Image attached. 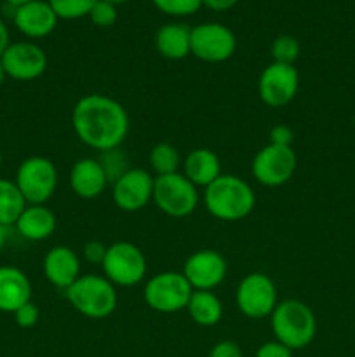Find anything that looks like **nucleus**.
<instances>
[{
  "mask_svg": "<svg viewBox=\"0 0 355 357\" xmlns=\"http://www.w3.org/2000/svg\"><path fill=\"white\" fill-rule=\"evenodd\" d=\"M72 128L77 138L97 152L118 149L129 132V115L124 105L106 94H86L72 110Z\"/></svg>",
  "mask_w": 355,
  "mask_h": 357,
  "instance_id": "nucleus-1",
  "label": "nucleus"
},
{
  "mask_svg": "<svg viewBox=\"0 0 355 357\" xmlns=\"http://www.w3.org/2000/svg\"><path fill=\"white\" fill-rule=\"evenodd\" d=\"M204 202L214 218L221 222H239L253 213L256 195L246 180L233 174H221L205 187Z\"/></svg>",
  "mask_w": 355,
  "mask_h": 357,
  "instance_id": "nucleus-2",
  "label": "nucleus"
},
{
  "mask_svg": "<svg viewBox=\"0 0 355 357\" xmlns=\"http://www.w3.org/2000/svg\"><path fill=\"white\" fill-rule=\"evenodd\" d=\"M275 340L291 351L308 347L317 335V319L313 310L301 300H284L277 303L270 316Z\"/></svg>",
  "mask_w": 355,
  "mask_h": 357,
  "instance_id": "nucleus-3",
  "label": "nucleus"
},
{
  "mask_svg": "<svg viewBox=\"0 0 355 357\" xmlns=\"http://www.w3.org/2000/svg\"><path fill=\"white\" fill-rule=\"evenodd\" d=\"M70 305L89 319H104L117 309V289L104 275H80L68 289Z\"/></svg>",
  "mask_w": 355,
  "mask_h": 357,
  "instance_id": "nucleus-4",
  "label": "nucleus"
},
{
  "mask_svg": "<svg viewBox=\"0 0 355 357\" xmlns=\"http://www.w3.org/2000/svg\"><path fill=\"white\" fill-rule=\"evenodd\" d=\"M191 293L194 288L187 281L183 272L167 271L152 275L146 281L143 298L146 305L155 312L173 314L187 309Z\"/></svg>",
  "mask_w": 355,
  "mask_h": 357,
  "instance_id": "nucleus-5",
  "label": "nucleus"
},
{
  "mask_svg": "<svg viewBox=\"0 0 355 357\" xmlns=\"http://www.w3.org/2000/svg\"><path fill=\"white\" fill-rule=\"evenodd\" d=\"M58 169L47 157L33 155L24 159L16 171L14 183L26 204H45L58 187Z\"/></svg>",
  "mask_w": 355,
  "mask_h": 357,
  "instance_id": "nucleus-6",
  "label": "nucleus"
},
{
  "mask_svg": "<svg viewBox=\"0 0 355 357\" xmlns=\"http://www.w3.org/2000/svg\"><path fill=\"white\" fill-rule=\"evenodd\" d=\"M152 201L164 215L171 218H184L197 209L198 192L183 173H173L155 176Z\"/></svg>",
  "mask_w": 355,
  "mask_h": 357,
  "instance_id": "nucleus-7",
  "label": "nucleus"
},
{
  "mask_svg": "<svg viewBox=\"0 0 355 357\" xmlns=\"http://www.w3.org/2000/svg\"><path fill=\"white\" fill-rule=\"evenodd\" d=\"M101 268L104 278L113 286L131 288L145 279L146 258L136 244L129 241H118L108 246Z\"/></svg>",
  "mask_w": 355,
  "mask_h": 357,
  "instance_id": "nucleus-8",
  "label": "nucleus"
},
{
  "mask_svg": "<svg viewBox=\"0 0 355 357\" xmlns=\"http://www.w3.org/2000/svg\"><path fill=\"white\" fill-rule=\"evenodd\" d=\"M235 302L240 312L249 319L270 317L278 303L275 282L263 272H251L237 286Z\"/></svg>",
  "mask_w": 355,
  "mask_h": 357,
  "instance_id": "nucleus-9",
  "label": "nucleus"
},
{
  "mask_svg": "<svg viewBox=\"0 0 355 357\" xmlns=\"http://www.w3.org/2000/svg\"><path fill=\"white\" fill-rule=\"evenodd\" d=\"M237 37L221 23H200L191 28L190 51L205 63H223L235 54Z\"/></svg>",
  "mask_w": 355,
  "mask_h": 357,
  "instance_id": "nucleus-10",
  "label": "nucleus"
},
{
  "mask_svg": "<svg viewBox=\"0 0 355 357\" xmlns=\"http://www.w3.org/2000/svg\"><path fill=\"white\" fill-rule=\"evenodd\" d=\"M296 153L292 146L268 143L254 155L251 173L263 187H282L292 178L296 171Z\"/></svg>",
  "mask_w": 355,
  "mask_h": 357,
  "instance_id": "nucleus-11",
  "label": "nucleus"
},
{
  "mask_svg": "<svg viewBox=\"0 0 355 357\" xmlns=\"http://www.w3.org/2000/svg\"><path fill=\"white\" fill-rule=\"evenodd\" d=\"M299 89V73L294 65L271 61L261 72L258 94L267 107L281 108L291 103Z\"/></svg>",
  "mask_w": 355,
  "mask_h": 357,
  "instance_id": "nucleus-12",
  "label": "nucleus"
},
{
  "mask_svg": "<svg viewBox=\"0 0 355 357\" xmlns=\"http://www.w3.org/2000/svg\"><path fill=\"white\" fill-rule=\"evenodd\" d=\"M7 77L17 82H30L44 75L47 68V56L35 42H10L0 56Z\"/></svg>",
  "mask_w": 355,
  "mask_h": 357,
  "instance_id": "nucleus-13",
  "label": "nucleus"
},
{
  "mask_svg": "<svg viewBox=\"0 0 355 357\" xmlns=\"http://www.w3.org/2000/svg\"><path fill=\"white\" fill-rule=\"evenodd\" d=\"M155 178L143 167H131L111 183V197L120 211L136 213L153 199Z\"/></svg>",
  "mask_w": 355,
  "mask_h": 357,
  "instance_id": "nucleus-14",
  "label": "nucleus"
},
{
  "mask_svg": "<svg viewBox=\"0 0 355 357\" xmlns=\"http://www.w3.org/2000/svg\"><path fill=\"white\" fill-rule=\"evenodd\" d=\"M228 265L223 255L214 250H200L187 258L183 275L194 291H212L226 278Z\"/></svg>",
  "mask_w": 355,
  "mask_h": 357,
  "instance_id": "nucleus-15",
  "label": "nucleus"
},
{
  "mask_svg": "<svg viewBox=\"0 0 355 357\" xmlns=\"http://www.w3.org/2000/svg\"><path fill=\"white\" fill-rule=\"evenodd\" d=\"M14 26L28 38H44L54 31L59 17L47 0H31L14 7Z\"/></svg>",
  "mask_w": 355,
  "mask_h": 357,
  "instance_id": "nucleus-16",
  "label": "nucleus"
},
{
  "mask_svg": "<svg viewBox=\"0 0 355 357\" xmlns=\"http://www.w3.org/2000/svg\"><path fill=\"white\" fill-rule=\"evenodd\" d=\"M44 275L52 286L68 289L80 278V258L72 248L54 246L44 257Z\"/></svg>",
  "mask_w": 355,
  "mask_h": 357,
  "instance_id": "nucleus-17",
  "label": "nucleus"
},
{
  "mask_svg": "<svg viewBox=\"0 0 355 357\" xmlns=\"http://www.w3.org/2000/svg\"><path fill=\"white\" fill-rule=\"evenodd\" d=\"M106 173L101 167L100 160L93 157L79 159L70 171V187L73 194L80 199H96L100 197L108 187Z\"/></svg>",
  "mask_w": 355,
  "mask_h": 357,
  "instance_id": "nucleus-18",
  "label": "nucleus"
},
{
  "mask_svg": "<svg viewBox=\"0 0 355 357\" xmlns=\"http://www.w3.org/2000/svg\"><path fill=\"white\" fill-rule=\"evenodd\" d=\"M31 300V282L21 268L0 267V312L14 314Z\"/></svg>",
  "mask_w": 355,
  "mask_h": 357,
  "instance_id": "nucleus-19",
  "label": "nucleus"
},
{
  "mask_svg": "<svg viewBox=\"0 0 355 357\" xmlns=\"http://www.w3.org/2000/svg\"><path fill=\"white\" fill-rule=\"evenodd\" d=\"M58 220L45 204H26L17 222L14 223L19 236L26 241H45L54 234Z\"/></svg>",
  "mask_w": 355,
  "mask_h": 357,
  "instance_id": "nucleus-20",
  "label": "nucleus"
},
{
  "mask_svg": "<svg viewBox=\"0 0 355 357\" xmlns=\"http://www.w3.org/2000/svg\"><path fill=\"white\" fill-rule=\"evenodd\" d=\"M183 174L195 187L205 188L221 176V160L212 150L195 149L184 157Z\"/></svg>",
  "mask_w": 355,
  "mask_h": 357,
  "instance_id": "nucleus-21",
  "label": "nucleus"
},
{
  "mask_svg": "<svg viewBox=\"0 0 355 357\" xmlns=\"http://www.w3.org/2000/svg\"><path fill=\"white\" fill-rule=\"evenodd\" d=\"M191 28L183 23H167L160 26L155 33V49L162 58L178 59L187 58L190 51Z\"/></svg>",
  "mask_w": 355,
  "mask_h": 357,
  "instance_id": "nucleus-22",
  "label": "nucleus"
},
{
  "mask_svg": "<svg viewBox=\"0 0 355 357\" xmlns=\"http://www.w3.org/2000/svg\"><path fill=\"white\" fill-rule=\"evenodd\" d=\"M191 321L198 326L211 328L223 317V303L212 291H194L187 305Z\"/></svg>",
  "mask_w": 355,
  "mask_h": 357,
  "instance_id": "nucleus-23",
  "label": "nucleus"
},
{
  "mask_svg": "<svg viewBox=\"0 0 355 357\" xmlns=\"http://www.w3.org/2000/svg\"><path fill=\"white\" fill-rule=\"evenodd\" d=\"M26 201L13 180L0 178V227H13L17 222Z\"/></svg>",
  "mask_w": 355,
  "mask_h": 357,
  "instance_id": "nucleus-24",
  "label": "nucleus"
},
{
  "mask_svg": "<svg viewBox=\"0 0 355 357\" xmlns=\"http://www.w3.org/2000/svg\"><path fill=\"white\" fill-rule=\"evenodd\" d=\"M150 167L152 171H155L157 176H166V174L180 173V164H181V155L180 150L174 145L166 142H160L157 145L152 146L150 150Z\"/></svg>",
  "mask_w": 355,
  "mask_h": 357,
  "instance_id": "nucleus-25",
  "label": "nucleus"
},
{
  "mask_svg": "<svg viewBox=\"0 0 355 357\" xmlns=\"http://www.w3.org/2000/svg\"><path fill=\"white\" fill-rule=\"evenodd\" d=\"M299 45L298 38L292 35H278L274 42H271V58L275 63H282V65H294L296 59L299 58Z\"/></svg>",
  "mask_w": 355,
  "mask_h": 357,
  "instance_id": "nucleus-26",
  "label": "nucleus"
},
{
  "mask_svg": "<svg viewBox=\"0 0 355 357\" xmlns=\"http://www.w3.org/2000/svg\"><path fill=\"white\" fill-rule=\"evenodd\" d=\"M97 160H100L101 167H103V171L106 173V178L110 183L117 181L125 171L131 169V167H129L127 155H125L120 149H111L106 150V152H101Z\"/></svg>",
  "mask_w": 355,
  "mask_h": 357,
  "instance_id": "nucleus-27",
  "label": "nucleus"
},
{
  "mask_svg": "<svg viewBox=\"0 0 355 357\" xmlns=\"http://www.w3.org/2000/svg\"><path fill=\"white\" fill-rule=\"evenodd\" d=\"M59 20H79L89 16L97 0H47Z\"/></svg>",
  "mask_w": 355,
  "mask_h": 357,
  "instance_id": "nucleus-28",
  "label": "nucleus"
},
{
  "mask_svg": "<svg viewBox=\"0 0 355 357\" xmlns=\"http://www.w3.org/2000/svg\"><path fill=\"white\" fill-rule=\"evenodd\" d=\"M162 14L174 17L191 16L202 7V0H152Z\"/></svg>",
  "mask_w": 355,
  "mask_h": 357,
  "instance_id": "nucleus-29",
  "label": "nucleus"
},
{
  "mask_svg": "<svg viewBox=\"0 0 355 357\" xmlns=\"http://www.w3.org/2000/svg\"><path fill=\"white\" fill-rule=\"evenodd\" d=\"M118 10L117 6L106 2V0H97L93 6L89 13V20L93 21V24L100 28H110L117 23Z\"/></svg>",
  "mask_w": 355,
  "mask_h": 357,
  "instance_id": "nucleus-30",
  "label": "nucleus"
},
{
  "mask_svg": "<svg viewBox=\"0 0 355 357\" xmlns=\"http://www.w3.org/2000/svg\"><path fill=\"white\" fill-rule=\"evenodd\" d=\"M13 316L17 326L23 328V330H28V328H33L35 324L38 323V319H40V310H38V307L30 300L28 303L21 305Z\"/></svg>",
  "mask_w": 355,
  "mask_h": 357,
  "instance_id": "nucleus-31",
  "label": "nucleus"
},
{
  "mask_svg": "<svg viewBox=\"0 0 355 357\" xmlns=\"http://www.w3.org/2000/svg\"><path fill=\"white\" fill-rule=\"evenodd\" d=\"M106 250L108 246H104L101 241H89V243L84 244L82 248L84 260H86L87 264L101 265L103 264L104 257H106Z\"/></svg>",
  "mask_w": 355,
  "mask_h": 357,
  "instance_id": "nucleus-32",
  "label": "nucleus"
},
{
  "mask_svg": "<svg viewBox=\"0 0 355 357\" xmlns=\"http://www.w3.org/2000/svg\"><path fill=\"white\" fill-rule=\"evenodd\" d=\"M254 357H292V351L277 340L265 342L256 351Z\"/></svg>",
  "mask_w": 355,
  "mask_h": 357,
  "instance_id": "nucleus-33",
  "label": "nucleus"
},
{
  "mask_svg": "<svg viewBox=\"0 0 355 357\" xmlns=\"http://www.w3.org/2000/svg\"><path fill=\"white\" fill-rule=\"evenodd\" d=\"M209 357H244V354L235 342L221 340L211 349Z\"/></svg>",
  "mask_w": 355,
  "mask_h": 357,
  "instance_id": "nucleus-34",
  "label": "nucleus"
},
{
  "mask_svg": "<svg viewBox=\"0 0 355 357\" xmlns=\"http://www.w3.org/2000/svg\"><path fill=\"white\" fill-rule=\"evenodd\" d=\"M270 143L282 146H291L292 143V131L289 126L278 124L270 129Z\"/></svg>",
  "mask_w": 355,
  "mask_h": 357,
  "instance_id": "nucleus-35",
  "label": "nucleus"
},
{
  "mask_svg": "<svg viewBox=\"0 0 355 357\" xmlns=\"http://www.w3.org/2000/svg\"><path fill=\"white\" fill-rule=\"evenodd\" d=\"M237 3H239V0H202V7H207V9L216 10V13L232 9Z\"/></svg>",
  "mask_w": 355,
  "mask_h": 357,
  "instance_id": "nucleus-36",
  "label": "nucleus"
},
{
  "mask_svg": "<svg viewBox=\"0 0 355 357\" xmlns=\"http://www.w3.org/2000/svg\"><path fill=\"white\" fill-rule=\"evenodd\" d=\"M10 44V37H9V28H7L6 21L0 17V56L3 54V51H6L7 47H9Z\"/></svg>",
  "mask_w": 355,
  "mask_h": 357,
  "instance_id": "nucleus-37",
  "label": "nucleus"
},
{
  "mask_svg": "<svg viewBox=\"0 0 355 357\" xmlns=\"http://www.w3.org/2000/svg\"><path fill=\"white\" fill-rule=\"evenodd\" d=\"M7 241V229L6 227H0V251L3 250V244Z\"/></svg>",
  "mask_w": 355,
  "mask_h": 357,
  "instance_id": "nucleus-38",
  "label": "nucleus"
},
{
  "mask_svg": "<svg viewBox=\"0 0 355 357\" xmlns=\"http://www.w3.org/2000/svg\"><path fill=\"white\" fill-rule=\"evenodd\" d=\"M6 2L9 3V6L17 7V6H23V3H26V2H31V0H6Z\"/></svg>",
  "mask_w": 355,
  "mask_h": 357,
  "instance_id": "nucleus-39",
  "label": "nucleus"
},
{
  "mask_svg": "<svg viewBox=\"0 0 355 357\" xmlns=\"http://www.w3.org/2000/svg\"><path fill=\"white\" fill-rule=\"evenodd\" d=\"M6 79H7V73H6V70H3L2 61H0V86H2V84L6 82Z\"/></svg>",
  "mask_w": 355,
  "mask_h": 357,
  "instance_id": "nucleus-40",
  "label": "nucleus"
},
{
  "mask_svg": "<svg viewBox=\"0 0 355 357\" xmlns=\"http://www.w3.org/2000/svg\"><path fill=\"white\" fill-rule=\"evenodd\" d=\"M106 2L113 3V6H120V3H125V2H129V0H106Z\"/></svg>",
  "mask_w": 355,
  "mask_h": 357,
  "instance_id": "nucleus-41",
  "label": "nucleus"
},
{
  "mask_svg": "<svg viewBox=\"0 0 355 357\" xmlns=\"http://www.w3.org/2000/svg\"><path fill=\"white\" fill-rule=\"evenodd\" d=\"M0 166H2V152H0Z\"/></svg>",
  "mask_w": 355,
  "mask_h": 357,
  "instance_id": "nucleus-42",
  "label": "nucleus"
}]
</instances>
